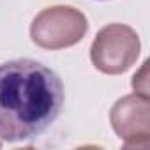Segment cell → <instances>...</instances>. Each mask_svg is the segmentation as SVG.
Returning a JSON list of instances; mask_svg holds the SVG:
<instances>
[{"instance_id":"6da1fadb","label":"cell","mask_w":150,"mask_h":150,"mask_svg":"<svg viewBox=\"0 0 150 150\" xmlns=\"http://www.w3.org/2000/svg\"><path fill=\"white\" fill-rule=\"evenodd\" d=\"M60 76L37 60L0 64V141H27L44 132L60 115Z\"/></svg>"},{"instance_id":"7a4b0ae2","label":"cell","mask_w":150,"mask_h":150,"mask_svg":"<svg viewBox=\"0 0 150 150\" xmlns=\"http://www.w3.org/2000/svg\"><path fill=\"white\" fill-rule=\"evenodd\" d=\"M88 30L87 16L71 6L42 9L30 25V39L42 50H64L78 44Z\"/></svg>"},{"instance_id":"3957f363","label":"cell","mask_w":150,"mask_h":150,"mask_svg":"<svg viewBox=\"0 0 150 150\" xmlns=\"http://www.w3.org/2000/svg\"><path fill=\"white\" fill-rule=\"evenodd\" d=\"M139 51L141 42L134 28L122 23H110L96 35L90 46V62L99 72L117 76L136 64Z\"/></svg>"},{"instance_id":"277c9868","label":"cell","mask_w":150,"mask_h":150,"mask_svg":"<svg viewBox=\"0 0 150 150\" xmlns=\"http://www.w3.org/2000/svg\"><path fill=\"white\" fill-rule=\"evenodd\" d=\"M110 122L115 134L125 148H148L150 145V101L139 94H129L118 99L111 111Z\"/></svg>"},{"instance_id":"5b68a950","label":"cell","mask_w":150,"mask_h":150,"mask_svg":"<svg viewBox=\"0 0 150 150\" xmlns=\"http://www.w3.org/2000/svg\"><path fill=\"white\" fill-rule=\"evenodd\" d=\"M146 69H148V60L143 62L141 71L136 72L134 76H132V88H134V92H138L139 85H143L141 88H143V94H145V96H148V87H146Z\"/></svg>"},{"instance_id":"8992f818","label":"cell","mask_w":150,"mask_h":150,"mask_svg":"<svg viewBox=\"0 0 150 150\" xmlns=\"http://www.w3.org/2000/svg\"><path fill=\"white\" fill-rule=\"evenodd\" d=\"M0 148H2V141H0Z\"/></svg>"}]
</instances>
